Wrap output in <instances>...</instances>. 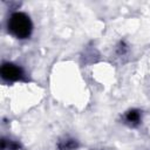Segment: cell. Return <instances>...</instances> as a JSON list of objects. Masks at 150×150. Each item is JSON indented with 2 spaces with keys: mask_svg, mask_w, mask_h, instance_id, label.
Masks as SVG:
<instances>
[{
  "mask_svg": "<svg viewBox=\"0 0 150 150\" xmlns=\"http://www.w3.org/2000/svg\"><path fill=\"white\" fill-rule=\"evenodd\" d=\"M75 146H76V143H75L74 141H71V139H69V141H66L63 144H61V145H60V148H61L62 150L73 149V148H75Z\"/></svg>",
  "mask_w": 150,
  "mask_h": 150,
  "instance_id": "obj_4",
  "label": "cell"
},
{
  "mask_svg": "<svg viewBox=\"0 0 150 150\" xmlns=\"http://www.w3.org/2000/svg\"><path fill=\"white\" fill-rule=\"evenodd\" d=\"M1 76L7 81H18L23 79V71L16 64L4 63L1 67Z\"/></svg>",
  "mask_w": 150,
  "mask_h": 150,
  "instance_id": "obj_2",
  "label": "cell"
},
{
  "mask_svg": "<svg viewBox=\"0 0 150 150\" xmlns=\"http://www.w3.org/2000/svg\"><path fill=\"white\" fill-rule=\"evenodd\" d=\"M8 30L18 39H26L32 33V22L25 13H13L8 20Z\"/></svg>",
  "mask_w": 150,
  "mask_h": 150,
  "instance_id": "obj_1",
  "label": "cell"
},
{
  "mask_svg": "<svg viewBox=\"0 0 150 150\" xmlns=\"http://www.w3.org/2000/svg\"><path fill=\"white\" fill-rule=\"evenodd\" d=\"M139 117H141V115H139V111H137V110H130V111L127 114V116H125L127 121L130 122V123H134V124L138 123Z\"/></svg>",
  "mask_w": 150,
  "mask_h": 150,
  "instance_id": "obj_3",
  "label": "cell"
}]
</instances>
